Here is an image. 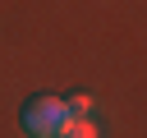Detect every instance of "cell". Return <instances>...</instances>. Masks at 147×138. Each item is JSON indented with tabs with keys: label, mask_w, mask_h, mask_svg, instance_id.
I'll return each instance as SVG.
<instances>
[{
	"label": "cell",
	"mask_w": 147,
	"mask_h": 138,
	"mask_svg": "<svg viewBox=\"0 0 147 138\" xmlns=\"http://www.w3.org/2000/svg\"><path fill=\"white\" fill-rule=\"evenodd\" d=\"M18 120H23V133H32V138H60V129L69 120V106L60 97H28Z\"/></svg>",
	"instance_id": "cell-1"
},
{
	"label": "cell",
	"mask_w": 147,
	"mask_h": 138,
	"mask_svg": "<svg viewBox=\"0 0 147 138\" xmlns=\"http://www.w3.org/2000/svg\"><path fill=\"white\" fill-rule=\"evenodd\" d=\"M60 138H96V129H92L83 115H69V120H64V129H60Z\"/></svg>",
	"instance_id": "cell-2"
},
{
	"label": "cell",
	"mask_w": 147,
	"mask_h": 138,
	"mask_svg": "<svg viewBox=\"0 0 147 138\" xmlns=\"http://www.w3.org/2000/svg\"><path fill=\"white\" fill-rule=\"evenodd\" d=\"M64 106H69V115H74V110H78V115H83V110H87V106H92V97H83V92H78V97H69V101H64Z\"/></svg>",
	"instance_id": "cell-3"
}]
</instances>
